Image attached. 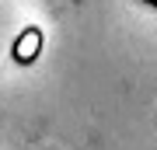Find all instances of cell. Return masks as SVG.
Returning <instances> with one entry per match:
<instances>
[{
	"label": "cell",
	"instance_id": "1",
	"mask_svg": "<svg viewBox=\"0 0 157 150\" xmlns=\"http://www.w3.org/2000/svg\"><path fill=\"white\" fill-rule=\"evenodd\" d=\"M143 4H150V7H157V0H143Z\"/></svg>",
	"mask_w": 157,
	"mask_h": 150
}]
</instances>
